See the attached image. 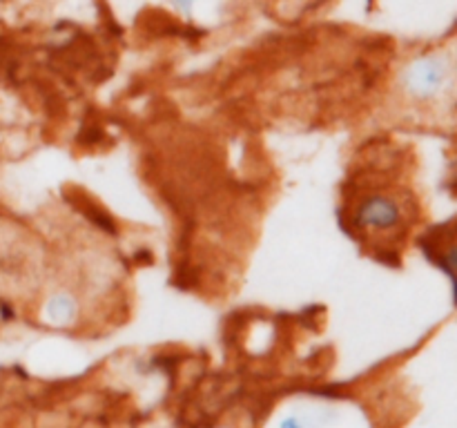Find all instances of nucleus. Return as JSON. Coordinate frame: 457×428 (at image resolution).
<instances>
[{
  "label": "nucleus",
  "instance_id": "1",
  "mask_svg": "<svg viewBox=\"0 0 457 428\" xmlns=\"http://www.w3.org/2000/svg\"><path fill=\"white\" fill-rule=\"evenodd\" d=\"M339 212L342 226L357 243L373 252L395 254L418 217V203L395 169L369 163L346 181Z\"/></svg>",
  "mask_w": 457,
  "mask_h": 428
},
{
  "label": "nucleus",
  "instance_id": "2",
  "mask_svg": "<svg viewBox=\"0 0 457 428\" xmlns=\"http://www.w3.org/2000/svg\"><path fill=\"white\" fill-rule=\"evenodd\" d=\"M453 85V62L445 54H424L402 71V87L415 101H437Z\"/></svg>",
  "mask_w": 457,
  "mask_h": 428
},
{
  "label": "nucleus",
  "instance_id": "3",
  "mask_svg": "<svg viewBox=\"0 0 457 428\" xmlns=\"http://www.w3.org/2000/svg\"><path fill=\"white\" fill-rule=\"evenodd\" d=\"M420 245H422L428 261L436 263L440 270H445L446 275L451 276L453 297L457 303V217L442 223V226L431 227V230L420 239Z\"/></svg>",
  "mask_w": 457,
  "mask_h": 428
},
{
  "label": "nucleus",
  "instance_id": "4",
  "mask_svg": "<svg viewBox=\"0 0 457 428\" xmlns=\"http://www.w3.org/2000/svg\"><path fill=\"white\" fill-rule=\"evenodd\" d=\"M47 315L52 317L54 324H70L79 315V306H76V301L67 292H58L49 299Z\"/></svg>",
  "mask_w": 457,
  "mask_h": 428
}]
</instances>
